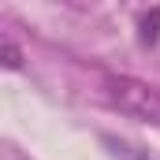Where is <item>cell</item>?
<instances>
[{
  "mask_svg": "<svg viewBox=\"0 0 160 160\" xmlns=\"http://www.w3.org/2000/svg\"><path fill=\"white\" fill-rule=\"evenodd\" d=\"M104 89H108V101L119 108L123 116L160 127V89L157 86H149L142 78H130V75H108Z\"/></svg>",
  "mask_w": 160,
  "mask_h": 160,
  "instance_id": "cell-1",
  "label": "cell"
},
{
  "mask_svg": "<svg viewBox=\"0 0 160 160\" xmlns=\"http://www.w3.org/2000/svg\"><path fill=\"white\" fill-rule=\"evenodd\" d=\"M22 63H26L22 48H19L11 38H4V34H0V67H8V71H22Z\"/></svg>",
  "mask_w": 160,
  "mask_h": 160,
  "instance_id": "cell-2",
  "label": "cell"
},
{
  "mask_svg": "<svg viewBox=\"0 0 160 160\" xmlns=\"http://www.w3.org/2000/svg\"><path fill=\"white\" fill-rule=\"evenodd\" d=\"M157 38H160V11L153 8V11L142 19V41H145V45H153Z\"/></svg>",
  "mask_w": 160,
  "mask_h": 160,
  "instance_id": "cell-3",
  "label": "cell"
}]
</instances>
